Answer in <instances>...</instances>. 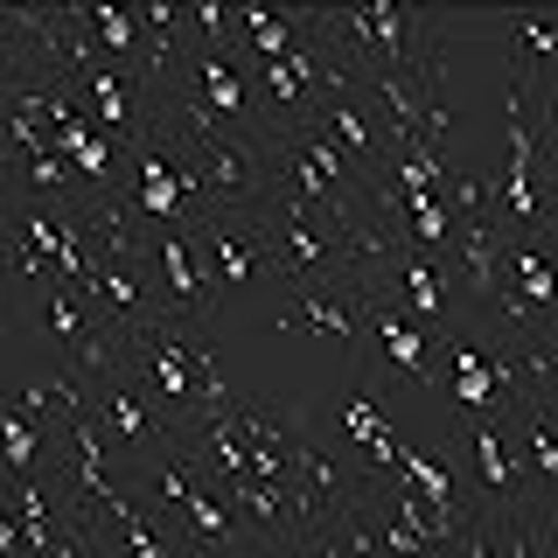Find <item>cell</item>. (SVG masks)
I'll return each instance as SVG.
<instances>
[{
    "label": "cell",
    "mask_w": 558,
    "mask_h": 558,
    "mask_svg": "<svg viewBox=\"0 0 558 558\" xmlns=\"http://www.w3.org/2000/svg\"><path fill=\"white\" fill-rule=\"evenodd\" d=\"M189 244H196V266L209 301L223 307V293L244 287L252 272H272V217L266 203H238V209H209V217L189 223Z\"/></svg>",
    "instance_id": "obj_1"
},
{
    "label": "cell",
    "mask_w": 558,
    "mask_h": 558,
    "mask_svg": "<svg viewBox=\"0 0 558 558\" xmlns=\"http://www.w3.org/2000/svg\"><path fill=\"white\" fill-rule=\"evenodd\" d=\"M279 322L336 336L349 363L363 356V287H349L342 272H307V279H293L287 301H279Z\"/></svg>",
    "instance_id": "obj_2"
},
{
    "label": "cell",
    "mask_w": 558,
    "mask_h": 558,
    "mask_svg": "<svg viewBox=\"0 0 558 558\" xmlns=\"http://www.w3.org/2000/svg\"><path fill=\"white\" fill-rule=\"evenodd\" d=\"M468 447H475V488L488 502H502V510H537V502H545L502 412H468Z\"/></svg>",
    "instance_id": "obj_3"
},
{
    "label": "cell",
    "mask_w": 558,
    "mask_h": 558,
    "mask_svg": "<svg viewBox=\"0 0 558 558\" xmlns=\"http://www.w3.org/2000/svg\"><path fill=\"white\" fill-rule=\"evenodd\" d=\"M92 412H98L105 440H119V447H174V433H182V418H174L161 398L140 391L126 371L98 384V405H92Z\"/></svg>",
    "instance_id": "obj_4"
},
{
    "label": "cell",
    "mask_w": 558,
    "mask_h": 558,
    "mask_svg": "<svg viewBox=\"0 0 558 558\" xmlns=\"http://www.w3.org/2000/svg\"><path fill=\"white\" fill-rule=\"evenodd\" d=\"M231 488V502H238V517H244V531H252V545L258 551H301V502H293V482H258V475H238V482H223Z\"/></svg>",
    "instance_id": "obj_5"
},
{
    "label": "cell",
    "mask_w": 558,
    "mask_h": 558,
    "mask_svg": "<svg viewBox=\"0 0 558 558\" xmlns=\"http://www.w3.org/2000/svg\"><path fill=\"white\" fill-rule=\"evenodd\" d=\"M314 126H322V133H328V140H336V147L349 154V161H356L363 182H384V174H391V133H384V119L371 112V98H363V92L328 98Z\"/></svg>",
    "instance_id": "obj_6"
},
{
    "label": "cell",
    "mask_w": 558,
    "mask_h": 558,
    "mask_svg": "<svg viewBox=\"0 0 558 558\" xmlns=\"http://www.w3.org/2000/svg\"><path fill=\"white\" fill-rule=\"evenodd\" d=\"M363 336H377V349L418 384V391H440V377L426 371V342H433V336H418V328L405 322L398 293H363Z\"/></svg>",
    "instance_id": "obj_7"
},
{
    "label": "cell",
    "mask_w": 558,
    "mask_h": 558,
    "mask_svg": "<svg viewBox=\"0 0 558 558\" xmlns=\"http://www.w3.org/2000/svg\"><path fill=\"white\" fill-rule=\"evenodd\" d=\"M182 523H189V537H196V551H258L252 545V531H244V517H238V502H231V488L223 482H196V496L182 502Z\"/></svg>",
    "instance_id": "obj_8"
},
{
    "label": "cell",
    "mask_w": 558,
    "mask_h": 558,
    "mask_svg": "<svg viewBox=\"0 0 558 558\" xmlns=\"http://www.w3.org/2000/svg\"><path fill=\"white\" fill-rule=\"evenodd\" d=\"M223 426H231L244 447H287V453L307 447V418L293 405H279V398H231V405H223Z\"/></svg>",
    "instance_id": "obj_9"
},
{
    "label": "cell",
    "mask_w": 558,
    "mask_h": 558,
    "mask_svg": "<svg viewBox=\"0 0 558 558\" xmlns=\"http://www.w3.org/2000/svg\"><path fill=\"white\" fill-rule=\"evenodd\" d=\"M496 279L517 287L531 307H558V272H551V231L537 238H502V258H496Z\"/></svg>",
    "instance_id": "obj_10"
},
{
    "label": "cell",
    "mask_w": 558,
    "mask_h": 558,
    "mask_svg": "<svg viewBox=\"0 0 558 558\" xmlns=\"http://www.w3.org/2000/svg\"><path fill=\"white\" fill-rule=\"evenodd\" d=\"M496 258H502V223H496V217H468V223H453L447 266L468 279V293H482V301H488V287H496Z\"/></svg>",
    "instance_id": "obj_11"
},
{
    "label": "cell",
    "mask_w": 558,
    "mask_h": 558,
    "mask_svg": "<svg viewBox=\"0 0 558 558\" xmlns=\"http://www.w3.org/2000/svg\"><path fill=\"white\" fill-rule=\"evenodd\" d=\"M551 49H558V22H551V14H517V22H510V70H517V92L551 98V84H545Z\"/></svg>",
    "instance_id": "obj_12"
},
{
    "label": "cell",
    "mask_w": 558,
    "mask_h": 558,
    "mask_svg": "<svg viewBox=\"0 0 558 558\" xmlns=\"http://www.w3.org/2000/svg\"><path fill=\"white\" fill-rule=\"evenodd\" d=\"M391 293H405V301L418 307V322H447V266L440 258H426V252H398V266H391Z\"/></svg>",
    "instance_id": "obj_13"
},
{
    "label": "cell",
    "mask_w": 558,
    "mask_h": 558,
    "mask_svg": "<svg viewBox=\"0 0 558 558\" xmlns=\"http://www.w3.org/2000/svg\"><path fill=\"white\" fill-rule=\"evenodd\" d=\"M440 209L453 223H468V217H496V182L488 174H461L453 168L447 182H440Z\"/></svg>",
    "instance_id": "obj_14"
}]
</instances>
